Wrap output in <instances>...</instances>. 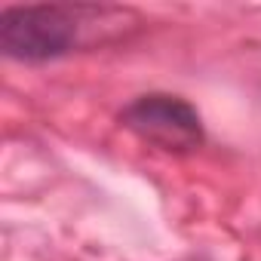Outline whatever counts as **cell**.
Instances as JSON below:
<instances>
[{"instance_id":"6da1fadb","label":"cell","mask_w":261,"mask_h":261,"mask_svg":"<svg viewBox=\"0 0 261 261\" xmlns=\"http://www.w3.org/2000/svg\"><path fill=\"white\" fill-rule=\"evenodd\" d=\"M114 16V7H7L0 13V46L10 59L46 62L71 53L86 25Z\"/></svg>"},{"instance_id":"7a4b0ae2","label":"cell","mask_w":261,"mask_h":261,"mask_svg":"<svg viewBox=\"0 0 261 261\" xmlns=\"http://www.w3.org/2000/svg\"><path fill=\"white\" fill-rule=\"evenodd\" d=\"M120 123L142 142L169 154H191L203 145L200 114L178 95H142L120 114Z\"/></svg>"}]
</instances>
